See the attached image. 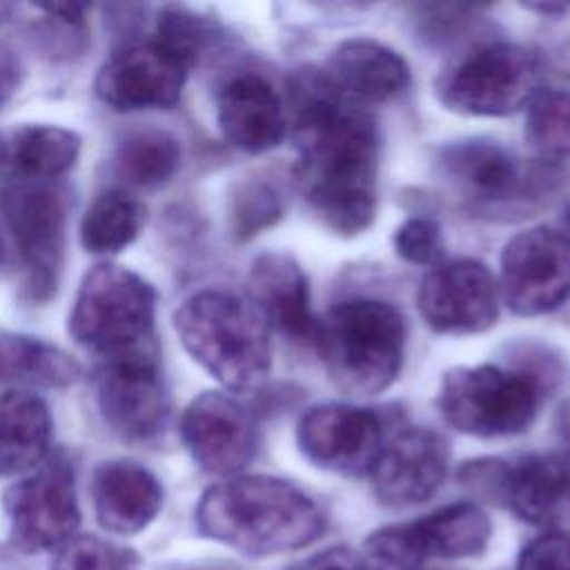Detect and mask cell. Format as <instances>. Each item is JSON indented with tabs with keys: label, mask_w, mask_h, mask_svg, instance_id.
Here are the masks:
<instances>
[{
	"label": "cell",
	"mask_w": 570,
	"mask_h": 570,
	"mask_svg": "<svg viewBox=\"0 0 570 570\" xmlns=\"http://www.w3.org/2000/svg\"><path fill=\"white\" fill-rule=\"evenodd\" d=\"M289 98L296 178L309 209L341 236L365 232L376 216V120L318 69L296 71Z\"/></svg>",
	"instance_id": "1"
},
{
	"label": "cell",
	"mask_w": 570,
	"mask_h": 570,
	"mask_svg": "<svg viewBox=\"0 0 570 570\" xmlns=\"http://www.w3.org/2000/svg\"><path fill=\"white\" fill-rule=\"evenodd\" d=\"M198 530L245 554H276L321 537L325 517L296 485L263 474L212 485L196 508Z\"/></svg>",
	"instance_id": "2"
},
{
	"label": "cell",
	"mask_w": 570,
	"mask_h": 570,
	"mask_svg": "<svg viewBox=\"0 0 570 570\" xmlns=\"http://www.w3.org/2000/svg\"><path fill=\"white\" fill-rule=\"evenodd\" d=\"M185 352L229 392H256L272 367L269 327L249 303L225 289H200L174 314Z\"/></svg>",
	"instance_id": "3"
},
{
	"label": "cell",
	"mask_w": 570,
	"mask_h": 570,
	"mask_svg": "<svg viewBox=\"0 0 570 570\" xmlns=\"http://www.w3.org/2000/svg\"><path fill=\"white\" fill-rule=\"evenodd\" d=\"M405 341L403 314L379 298L343 301L314 330L330 381L352 396H374L396 381Z\"/></svg>",
	"instance_id": "4"
},
{
	"label": "cell",
	"mask_w": 570,
	"mask_h": 570,
	"mask_svg": "<svg viewBox=\"0 0 570 570\" xmlns=\"http://www.w3.org/2000/svg\"><path fill=\"white\" fill-rule=\"evenodd\" d=\"M156 303L154 285L140 274L116 263H98L80 281L69 334L105 358L154 352Z\"/></svg>",
	"instance_id": "5"
},
{
	"label": "cell",
	"mask_w": 570,
	"mask_h": 570,
	"mask_svg": "<svg viewBox=\"0 0 570 570\" xmlns=\"http://www.w3.org/2000/svg\"><path fill=\"white\" fill-rule=\"evenodd\" d=\"M541 381L497 365L454 367L441 379L436 405L459 432L497 439L525 432L541 405Z\"/></svg>",
	"instance_id": "6"
},
{
	"label": "cell",
	"mask_w": 570,
	"mask_h": 570,
	"mask_svg": "<svg viewBox=\"0 0 570 570\" xmlns=\"http://www.w3.org/2000/svg\"><path fill=\"white\" fill-rule=\"evenodd\" d=\"M0 212L22 265L24 298L47 303L62 274L69 191L56 180H16L2 189Z\"/></svg>",
	"instance_id": "7"
},
{
	"label": "cell",
	"mask_w": 570,
	"mask_h": 570,
	"mask_svg": "<svg viewBox=\"0 0 570 570\" xmlns=\"http://www.w3.org/2000/svg\"><path fill=\"white\" fill-rule=\"evenodd\" d=\"M539 56L514 42L472 49L434 80L439 102L463 116H510L539 89Z\"/></svg>",
	"instance_id": "8"
},
{
	"label": "cell",
	"mask_w": 570,
	"mask_h": 570,
	"mask_svg": "<svg viewBox=\"0 0 570 570\" xmlns=\"http://www.w3.org/2000/svg\"><path fill=\"white\" fill-rule=\"evenodd\" d=\"M9 543L27 554L58 550L80 525L73 468L65 456H47L31 474L4 490Z\"/></svg>",
	"instance_id": "9"
},
{
	"label": "cell",
	"mask_w": 570,
	"mask_h": 570,
	"mask_svg": "<svg viewBox=\"0 0 570 570\" xmlns=\"http://www.w3.org/2000/svg\"><path fill=\"white\" fill-rule=\"evenodd\" d=\"M499 287L519 316L561 307L570 298V234L541 225L512 236L501 254Z\"/></svg>",
	"instance_id": "10"
},
{
	"label": "cell",
	"mask_w": 570,
	"mask_h": 570,
	"mask_svg": "<svg viewBox=\"0 0 570 570\" xmlns=\"http://www.w3.org/2000/svg\"><path fill=\"white\" fill-rule=\"evenodd\" d=\"M96 403L105 423L129 441H149L169 419V396L156 350L105 358L94 376Z\"/></svg>",
	"instance_id": "11"
},
{
	"label": "cell",
	"mask_w": 570,
	"mask_h": 570,
	"mask_svg": "<svg viewBox=\"0 0 570 570\" xmlns=\"http://www.w3.org/2000/svg\"><path fill=\"white\" fill-rule=\"evenodd\" d=\"M416 307L425 325L439 334H479L497 323L499 285L479 261L436 263L421 278Z\"/></svg>",
	"instance_id": "12"
},
{
	"label": "cell",
	"mask_w": 570,
	"mask_h": 570,
	"mask_svg": "<svg viewBox=\"0 0 570 570\" xmlns=\"http://www.w3.org/2000/svg\"><path fill=\"white\" fill-rule=\"evenodd\" d=\"M381 421L372 410L323 403L309 407L296 428L301 452L318 468L338 474L370 472L383 448Z\"/></svg>",
	"instance_id": "13"
},
{
	"label": "cell",
	"mask_w": 570,
	"mask_h": 570,
	"mask_svg": "<svg viewBox=\"0 0 570 570\" xmlns=\"http://www.w3.org/2000/svg\"><path fill=\"white\" fill-rule=\"evenodd\" d=\"M187 67L158 42H138L116 51L98 69L96 96L116 111L171 109L183 94Z\"/></svg>",
	"instance_id": "14"
},
{
	"label": "cell",
	"mask_w": 570,
	"mask_h": 570,
	"mask_svg": "<svg viewBox=\"0 0 570 570\" xmlns=\"http://www.w3.org/2000/svg\"><path fill=\"white\" fill-rule=\"evenodd\" d=\"M180 436L196 465L209 474H236L256 452L252 414L225 392H203L183 412Z\"/></svg>",
	"instance_id": "15"
},
{
	"label": "cell",
	"mask_w": 570,
	"mask_h": 570,
	"mask_svg": "<svg viewBox=\"0 0 570 570\" xmlns=\"http://www.w3.org/2000/svg\"><path fill=\"white\" fill-rule=\"evenodd\" d=\"M443 176L479 209H499L525 191H534L539 174H528L521 160L503 145L488 138H468L439 151Z\"/></svg>",
	"instance_id": "16"
},
{
	"label": "cell",
	"mask_w": 570,
	"mask_h": 570,
	"mask_svg": "<svg viewBox=\"0 0 570 570\" xmlns=\"http://www.w3.org/2000/svg\"><path fill=\"white\" fill-rule=\"evenodd\" d=\"M448 441L428 428H407L381 448L372 465L376 497L392 508L428 501L448 474Z\"/></svg>",
	"instance_id": "17"
},
{
	"label": "cell",
	"mask_w": 570,
	"mask_h": 570,
	"mask_svg": "<svg viewBox=\"0 0 570 570\" xmlns=\"http://www.w3.org/2000/svg\"><path fill=\"white\" fill-rule=\"evenodd\" d=\"M249 303L269 330L285 338H314L316 321L309 307V285L301 265L283 252H265L254 258L247 276Z\"/></svg>",
	"instance_id": "18"
},
{
	"label": "cell",
	"mask_w": 570,
	"mask_h": 570,
	"mask_svg": "<svg viewBox=\"0 0 570 570\" xmlns=\"http://www.w3.org/2000/svg\"><path fill=\"white\" fill-rule=\"evenodd\" d=\"M91 501L98 523L114 534L145 530L163 508V485L136 461L114 459L94 470Z\"/></svg>",
	"instance_id": "19"
},
{
	"label": "cell",
	"mask_w": 570,
	"mask_h": 570,
	"mask_svg": "<svg viewBox=\"0 0 570 570\" xmlns=\"http://www.w3.org/2000/svg\"><path fill=\"white\" fill-rule=\"evenodd\" d=\"M216 120L227 142L247 154L274 149L287 129L281 98L256 73H240L223 85Z\"/></svg>",
	"instance_id": "20"
},
{
	"label": "cell",
	"mask_w": 570,
	"mask_h": 570,
	"mask_svg": "<svg viewBox=\"0 0 570 570\" xmlns=\"http://www.w3.org/2000/svg\"><path fill=\"white\" fill-rule=\"evenodd\" d=\"M327 78L350 100L383 102L410 85V67L392 47L370 38L341 42L327 62Z\"/></svg>",
	"instance_id": "21"
},
{
	"label": "cell",
	"mask_w": 570,
	"mask_h": 570,
	"mask_svg": "<svg viewBox=\"0 0 570 570\" xmlns=\"http://www.w3.org/2000/svg\"><path fill=\"white\" fill-rule=\"evenodd\" d=\"M501 501L528 523L561 521L570 512V463L559 454H528L508 463Z\"/></svg>",
	"instance_id": "22"
},
{
	"label": "cell",
	"mask_w": 570,
	"mask_h": 570,
	"mask_svg": "<svg viewBox=\"0 0 570 570\" xmlns=\"http://www.w3.org/2000/svg\"><path fill=\"white\" fill-rule=\"evenodd\" d=\"M51 414L47 403L22 390L0 392V476L38 468L49 456Z\"/></svg>",
	"instance_id": "23"
},
{
	"label": "cell",
	"mask_w": 570,
	"mask_h": 570,
	"mask_svg": "<svg viewBox=\"0 0 570 570\" xmlns=\"http://www.w3.org/2000/svg\"><path fill=\"white\" fill-rule=\"evenodd\" d=\"M7 176L16 180H56L80 154V136L58 125H24L4 136Z\"/></svg>",
	"instance_id": "24"
},
{
	"label": "cell",
	"mask_w": 570,
	"mask_h": 570,
	"mask_svg": "<svg viewBox=\"0 0 570 570\" xmlns=\"http://www.w3.org/2000/svg\"><path fill=\"white\" fill-rule=\"evenodd\" d=\"M405 525L423 561L428 557H474L490 539V521L485 512L472 503L445 505Z\"/></svg>",
	"instance_id": "25"
},
{
	"label": "cell",
	"mask_w": 570,
	"mask_h": 570,
	"mask_svg": "<svg viewBox=\"0 0 570 570\" xmlns=\"http://www.w3.org/2000/svg\"><path fill=\"white\" fill-rule=\"evenodd\" d=\"M80 365L60 347L9 330H0V385L67 387Z\"/></svg>",
	"instance_id": "26"
},
{
	"label": "cell",
	"mask_w": 570,
	"mask_h": 570,
	"mask_svg": "<svg viewBox=\"0 0 570 570\" xmlns=\"http://www.w3.org/2000/svg\"><path fill=\"white\" fill-rule=\"evenodd\" d=\"M180 167V142L165 129L140 127L127 131L114 151L118 178L138 189L165 187Z\"/></svg>",
	"instance_id": "27"
},
{
	"label": "cell",
	"mask_w": 570,
	"mask_h": 570,
	"mask_svg": "<svg viewBox=\"0 0 570 570\" xmlns=\"http://www.w3.org/2000/svg\"><path fill=\"white\" fill-rule=\"evenodd\" d=\"M142 220V205L134 196L120 189L102 191L91 200L82 216L80 243L89 254H118L136 240Z\"/></svg>",
	"instance_id": "28"
},
{
	"label": "cell",
	"mask_w": 570,
	"mask_h": 570,
	"mask_svg": "<svg viewBox=\"0 0 570 570\" xmlns=\"http://www.w3.org/2000/svg\"><path fill=\"white\" fill-rule=\"evenodd\" d=\"M523 134L539 156L570 158V89L539 87L525 105Z\"/></svg>",
	"instance_id": "29"
},
{
	"label": "cell",
	"mask_w": 570,
	"mask_h": 570,
	"mask_svg": "<svg viewBox=\"0 0 570 570\" xmlns=\"http://www.w3.org/2000/svg\"><path fill=\"white\" fill-rule=\"evenodd\" d=\"M283 214L281 189L263 178L252 176L234 185L227 205V220L236 240H249L263 229L272 227Z\"/></svg>",
	"instance_id": "30"
},
{
	"label": "cell",
	"mask_w": 570,
	"mask_h": 570,
	"mask_svg": "<svg viewBox=\"0 0 570 570\" xmlns=\"http://www.w3.org/2000/svg\"><path fill=\"white\" fill-rule=\"evenodd\" d=\"M214 38V24L185 7H165L158 13L154 42H158L187 69H191L198 62V58L212 45Z\"/></svg>",
	"instance_id": "31"
},
{
	"label": "cell",
	"mask_w": 570,
	"mask_h": 570,
	"mask_svg": "<svg viewBox=\"0 0 570 570\" xmlns=\"http://www.w3.org/2000/svg\"><path fill=\"white\" fill-rule=\"evenodd\" d=\"M140 557L131 548L98 537H71L58 548L51 570H138Z\"/></svg>",
	"instance_id": "32"
},
{
	"label": "cell",
	"mask_w": 570,
	"mask_h": 570,
	"mask_svg": "<svg viewBox=\"0 0 570 570\" xmlns=\"http://www.w3.org/2000/svg\"><path fill=\"white\" fill-rule=\"evenodd\" d=\"M421 563L405 523L379 528L365 541V570H419Z\"/></svg>",
	"instance_id": "33"
},
{
	"label": "cell",
	"mask_w": 570,
	"mask_h": 570,
	"mask_svg": "<svg viewBox=\"0 0 570 570\" xmlns=\"http://www.w3.org/2000/svg\"><path fill=\"white\" fill-rule=\"evenodd\" d=\"M396 254L414 265H436L441 256V229L432 218H407L394 232Z\"/></svg>",
	"instance_id": "34"
},
{
	"label": "cell",
	"mask_w": 570,
	"mask_h": 570,
	"mask_svg": "<svg viewBox=\"0 0 570 570\" xmlns=\"http://www.w3.org/2000/svg\"><path fill=\"white\" fill-rule=\"evenodd\" d=\"M517 570H570V532L548 530L532 539L521 550Z\"/></svg>",
	"instance_id": "35"
},
{
	"label": "cell",
	"mask_w": 570,
	"mask_h": 570,
	"mask_svg": "<svg viewBox=\"0 0 570 570\" xmlns=\"http://www.w3.org/2000/svg\"><path fill=\"white\" fill-rule=\"evenodd\" d=\"M287 570H365V566L354 550L345 546H334L312 554L301 563L289 566Z\"/></svg>",
	"instance_id": "36"
},
{
	"label": "cell",
	"mask_w": 570,
	"mask_h": 570,
	"mask_svg": "<svg viewBox=\"0 0 570 570\" xmlns=\"http://www.w3.org/2000/svg\"><path fill=\"white\" fill-rule=\"evenodd\" d=\"M22 80V65L18 53L0 42V109L11 100Z\"/></svg>",
	"instance_id": "37"
},
{
	"label": "cell",
	"mask_w": 570,
	"mask_h": 570,
	"mask_svg": "<svg viewBox=\"0 0 570 570\" xmlns=\"http://www.w3.org/2000/svg\"><path fill=\"white\" fill-rule=\"evenodd\" d=\"M552 423H554L557 436L561 439V443L566 445V450H568V454H570V399H566V401L557 407Z\"/></svg>",
	"instance_id": "38"
},
{
	"label": "cell",
	"mask_w": 570,
	"mask_h": 570,
	"mask_svg": "<svg viewBox=\"0 0 570 570\" xmlns=\"http://www.w3.org/2000/svg\"><path fill=\"white\" fill-rule=\"evenodd\" d=\"M528 9H534L539 13H546V16H557V13H563L568 7L566 4H525Z\"/></svg>",
	"instance_id": "39"
},
{
	"label": "cell",
	"mask_w": 570,
	"mask_h": 570,
	"mask_svg": "<svg viewBox=\"0 0 570 570\" xmlns=\"http://www.w3.org/2000/svg\"><path fill=\"white\" fill-rule=\"evenodd\" d=\"M16 11V7L13 4H9V2H0V27L11 18V13Z\"/></svg>",
	"instance_id": "40"
},
{
	"label": "cell",
	"mask_w": 570,
	"mask_h": 570,
	"mask_svg": "<svg viewBox=\"0 0 570 570\" xmlns=\"http://www.w3.org/2000/svg\"><path fill=\"white\" fill-rule=\"evenodd\" d=\"M0 176H7V147H4L2 134H0Z\"/></svg>",
	"instance_id": "41"
},
{
	"label": "cell",
	"mask_w": 570,
	"mask_h": 570,
	"mask_svg": "<svg viewBox=\"0 0 570 570\" xmlns=\"http://www.w3.org/2000/svg\"><path fill=\"white\" fill-rule=\"evenodd\" d=\"M4 258H7V254H4V243H2V236H0V272L4 267Z\"/></svg>",
	"instance_id": "42"
},
{
	"label": "cell",
	"mask_w": 570,
	"mask_h": 570,
	"mask_svg": "<svg viewBox=\"0 0 570 570\" xmlns=\"http://www.w3.org/2000/svg\"><path fill=\"white\" fill-rule=\"evenodd\" d=\"M185 570H218V568H207V566H198V568H185Z\"/></svg>",
	"instance_id": "43"
},
{
	"label": "cell",
	"mask_w": 570,
	"mask_h": 570,
	"mask_svg": "<svg viewBox=\"0 0 570 570\" xmlns=\"http://www.w3.org/2000/svg\"><path fill=\"white\" fill-rule=\"evenodd\" d=\"M568 227H570V212H568Z\"/></svg>",
	"instance_id": "44"
}]
</instances>
